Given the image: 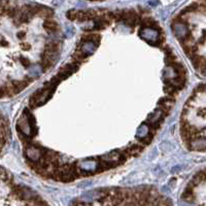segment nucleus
<instances>
[{"mask_svg": "<svg viewBox=\"0 0 206 206\" xmlns=\"http://www.w3.org/2000/svg\"><path fill=\"white\" fill-rule=\"evenodd\" d=\"M66 16L69 20L75 21L77 19V9H71V10H68L66 13Z\"/></svg>", "mask_w": 206, "mask_h": 206, "instance_id": "nucleus-6", "label": "nucleus"}, {"mask_svg": "<svg viewBox=\"0 0 206 206\" xmlns=\"http://www.w3.org/2000/svg\"><path fill=\"white\" fill-rule=\"evenodd\" d=\"M0 46H8L7 40L4 39L2 35H0Z\"/></svg>", "mask_w": 206, "mask_h": 206, "instance_id": "nucleus-9", "label": "nucleus"}, {"mask_svg": "<svg viewBox=\"0 0 206 206\" xmlns=\"http://www.w3.org/2000/svg\"><path fill=\"white\" fill-rule=\"evenodd\" d=\"M79 69V65L75 63H71V64H67V65H64L62 68H61V70L58 72V74L56 75L57 77H58L60 80H63L65 79H67L68 76H70V75L72 74L73 72H75L76 70Z\"/></svg>", "mask_w": 206, "mask_h": 206, "instance_id": "nucleus-1", "label": "nucleus"}, {"mask_svg": "<svg viewBox=\"0 0 206 206\" xmlns=\"http://www.w3.org/2000/svg\"><path fill=\"white\" fill-rule=\"evenodd\" d=\"M10 86L13 89L15 93H20L22 90H24L26 87L28 86V84L25 82V80H13L10 82Z\"/></svg>", "mask_w": 206, "mask_h": 206, "instance_id": "nucleus-4", "label": "nucleus"}, {"mask_svg": "<svg viewBox=\"0 0 206 206\" xmlns=\"http://www.w3.org/2000/svg\"><path fill=\"white\" fill-rule=\"evenodd\" d=\"M22 46L24 49H31V44L28 43V42H24V43H22Z\"/></svg>", "mask_w": 206, "mask_h": 206, "instance_id": "nucleus-10", "label": "nucleus"}, {"mask_svg": "<svg viewBox=\"0 0 206 206\" xmlns=\"http://www.w3.org/2000/svg\"><path fill=\"white\" fill-rule=\"evenodd\" d=\"M25 36H26V31H24V30H21V31H19L18 33H16V37L21 40L24 39Z\"/></svg>", "mask_w": 206, "mask_h": 206, "instance_id": "nucleus-8", "label": "nucleus"}, {"mask_svg": "<svg viewBox=\"0 0 206 206\" xmlns=\"http://www.w3.org/2000/svg\"><path fill=\"white\" fill-rule=\"evenodd\" d=\"M43 28L49 34H56L59 30V26L58 23L54 20V18H48L44 19V23H43Z\"/></svg>", "mask_w": 206, "mask_h": 206, "instance_id": "nucleus-2", "label": "nucleus"}, {"mask_svg": "<svg viewBox=\"0 0 206 206\" xmlns=\"http://www.w3.org/2000/svg\"><path fill=\"white\" fill-rule=\"evenodd\" d=\"M54 61H52L51 59L46 58V57H41V61H40V66H41L42 71H46L49 68H51L54 65Z\"/></svg>", "mask_w": 206, "mask_h": 206, "instance_id": "nucleus-5", "label": "nucleus"}, {"mask_svg": "<svg viewBox=\"0 0 206 206\" xmlns=\"http://www.w3.org/2000/svg\"><path fill=\"white\" fill-rule=\"evenodd\" d=\"M20 62L22 63V65L24 66L25 68L30 67V65H31V62H30V60L28 58H25V57H21V58H20Z\"/></svg>", "mask_w": 206, "mask_h": 206, "instance_id": "nucleus-7", "label": "nucleus"}, {"mask_svg": "<svg viewBox=\"0 0 206 206\" xmlns=\"http://www.w3.org/2000/svg\"><path fill=\"white\" fill-rule=\"evenodd\" d=\"M142 150H143V146L140 143H133L125 148L123 151H124L127 157H137L142 151Z\"/></svg>", "mask_w": 206, "mask_h": 206, "instance_id": "nucleus-3", "label": "nucleus"}]
</instances>
